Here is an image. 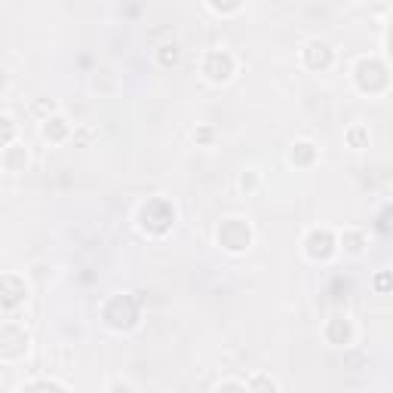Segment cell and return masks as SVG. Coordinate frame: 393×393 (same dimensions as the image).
<instances>
[{"mask_svg":"<svg viewBox=\"0 0 393 393\" xmlns=\"http://www.w3.org/2000/svg\"><path fill=\"white\" fill-rule=\"evenodd\" d=\"M234 56L225 53V49H212V53H206L203 58V77L209 80V83H227V80L234 77Z\"/></svg>","mask_w":393,"mask_h":393,"instance_id":"6da1fadb","label":"cell"},{"mask_svg":"<svg viewBox=\"0 0 393 393\" xmlns=\"http://www.w3.org/2000/svg\"><path fill=\"white\" fill-rule=\"evenodd\" d=\"M28 298V286L19 273H3V295H0V307L3 314H13L22 301Z\"/></svg>","mask_w":393,"mask_h":393,"instance_id":"7a4b0ae2","label":"cell"},{"mask_svg":"<svg viewBox=\"0 0 393 393\" xmlns=\"http://www.w3.org/2000/svg\"><path fill=\"white\" fill-rule=\"evenodd\" d=\"M40 136L47 138L49 145H62V142H68V138H74V126L68 123V117H62V114H49V117H43Z\"/></svg>","mask_w":393,"mask_h":393,"instance_id":"3957f363","label":"cell"},{"mask_svg":"<svg viewBox=\"0 0 393 393\" xmlns=\"http://www.w3.org/2000/svg\"><path fill=\"white\" fill-rule=\"evenodd\" d=\"M0 166H3V173H10V175L25 173V166H28V147L19 145V142L3 145V151H0Z\"/></svg>","mask_w":393,"mask_h":393,"instance_id":"277c9868","label":"cell"},{"mask_svg":"<svg viewBox=\"0 0 393 393\" xmlns=\"http://www.w3.org/2000/svg\"><path fill=\"white\" fill-rule=\"evenodd\" d=\"M304 249H307L310 258L326 262V258L335 252V236H332V231H310L307 240H304Z\"/></svg>","mask_w":393,"mask_h":393,"instance_id":"5b68a950","label":"cell"},{"mask_svg":"<svg viewBox=\"0 0 393 393\" xmlns=\"http://www.w3.org/2000/svg\"><path fill=\"white\" fill-rule=\"evenodd\" d=\"M332 58H335V53H332V47L329 43H323V40H310L307 49H304V62H307L314 71L329 68Z\"/></svg>","mask_w":393,"mask_h":393,"instance_id":"8992f818","label":"cell"},{"mask_svg":"<svg viewBox=\"0 0 393 393\" xmlns=\"http://www.w3.org/2000/svg\"><path fill=\"white\" fill-rule=\"evenodd\" d=\"M351 335H353V326H351L347 316H335V320L326 326V338H329L332 344H347Z\"/></svg>","mask_w":393,"mask_h":393,"instance_id":"52a82bcc","label":"cell"},{"mask_svg":"<svg viewBox=\"0 0 393 393\" xmlns=\"http://www.w3.org/2000/svg\"><path fill=\"white\" fill-rule=\"evenodd\" d=\"M316 157V145L314 142H295L292 151H289V160L295 163V166H310Z\"/></svg>","mask_w":393,"mask_h":393,"instance_id":"ba28073f","label":"cell"},{"mask_svg":"<svg viewBox=\"0 0 393 393\" xmlns=\"http://www.w3.org/2000/svg\"><path fill=\"white\" fill-rule=\"evenodd\" d=\"M341 246H344L347 255H362V249H366V236L357 227H347L344 234H341Z\"/></svg>","mask_w":393,"mask_h":393,"instance_id":"9c48e42d","label":"cell"},{"mask_svg":"<svg viewBox=\"0 0 393 393\" xmlns=\"http://www.w3.org/2000/svg\"><path fill=\"white\" fill-rule=\"evenodd\" d=\"M157 62L163 65V68H169V65H179V62H182V49H179V43H163L160 53H157Z\"/></svg>","mask_w":393,"mask_h":393,"instance_id":"30bf717a","label":"cell"},{"mask_svg":"<svg viewBox=\"0 0 393 393\" xmlns=\"http://www.w3.org/2000/svg\"><path fill=\"white\" fill-rule=\"evenodd\" d=\"M347 145H351V147H357V151H362V147H366L369 145V129H366V126H351V129H347Z\"/></svg>","mask_w":393,"mask_h":393,"instance_id":"8fae6325","label":"cell"},{"mask_svg":"<svg viewBox=\"0 0 393 393\" xmlns=\"http://www.w3.org/2000/svg\"><path fill=\"white\" fill-rule=\"evenodd\" d=\"M25 390H68V387L49 378V381H31V384H22V393H25Z\"/></svg>","mask_w":393,"mask_h":393,"instance_id":"7c38bea8","label":"cell"},{"mask_svg":"<svg viewBox=\"0 0 393 393\" xmlns=\"http://www.w3.org/2000/svg\"><path fill=\"white\" fill-rule=\"evenodd\" d=\"M0 123H3V145H13L16 142V120H13L10 114H3V120Z\"/></svg>","mask_w":393,"mask_h":393,"instance_id":"4fadbf2b","label":"cell"},{"mask_svg":"<svg viewBox=\"0 0 393 393\" xmlns=\"http://www.w3.org/2000/svg\"><path fill=\"white\" fill-rule=\"evenodd\" d=\"M255 184H258L255 169H246V173L240 175V188H243V194H252V191H255Z\"/></svg>","mask_w":393,"mask_h":393,"instance_id":"5bb4252c","label":"cell"},{"mask_svg":"<svg viewBox=\"0 0 393 393\" xmlns=\"http://www.w3.org/2000/svg\"><path fill=\"white\" fill-rule=\"evenodd\" d=\"M246 387H271V390H280V384L271 381V378H255V381H249Z\"/></svg>","mask_w":393,"mask_h":393,"instance_id":"9a60e30c","label":"cell"},{"mask_svg":"<svg viewBox=\"0 0 393 393\" xmlns=\"http://www.w3.org/2000/svg\"><path fill=\"white\" fill-rule=\"evenodd\" d=\"M390 286H393L390 273H378V277H375V289H378V292H384V289H390Z\"/></svg>","mask_w":393,"mask_h":393,"instance_id":"2e32d148","label":"cell"},{"mask_svg":"<svg viewBox=\"0 0 393 393\" xmlns=\"http://www.w3.org/2000/svg\"><path fill=\"white\" fill-rule=\"evenodd\" d=\"M194 142H203V145L212 142V129H209V126H203V129H194Z\"/></svg>","mask_w":393,"mask_h":393,"instance_id":"e0dca14e","label":"cell"},{"mask_svg":"<svg viewBox=\"0 0 393 393\" xmlns=\"http://www.w3.org/2000/svg\"><path fill=\"white\" fill-rule=\"evenodd\" d=\"M74 138H77L80 145H86V138H90V129H80V132H74Z\"/></svg>","mask_w":393,"mask_h":393,"instance_id":"ac0fdd59","label":"cell"},{"mask_svg":"<svg viewBox=\"0 0 393 393\" xmlns=\"http://www.w3.org/2000/svg\"><path fill=\"white\" fill-rule=\"evenodd\" d=\"M108 390H132V384H126V381L120 384V381H117V384H111V387H108Z\"/></svg>","mask_w":393,"mask_h":393,"instance_id":"d6986e66","label":"cell"}]
</instances>
